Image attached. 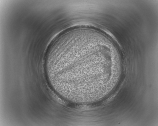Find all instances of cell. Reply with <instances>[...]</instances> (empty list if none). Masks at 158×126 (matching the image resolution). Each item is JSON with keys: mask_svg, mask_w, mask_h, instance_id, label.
<instances>
[{"mask_svg": "<svg viewBox=\"0 0 158 126\" xmlns=\"http://www.w3.org/2000/svg\"><path fill=\"white\" fill-rule=\"evenodd\" d=\"M94 49L86 47L78 48L56 57L57 70L64 79L73 88L85 89L92 85L97 56Z\"/></svg>", "mask_w": 158, "mask_h": 126, "instance_id": "1", "label": "cell"}]
</instances>
